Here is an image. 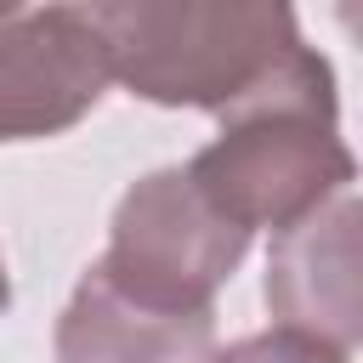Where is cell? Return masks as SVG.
<instances>
[{
  "mask_svg": "<svg viewBox=\"0 0 363 363\" xmlns=\"http://www.w3.org/2000/svg\"><path fill=\"white\" fill-rule=\"evenodd\" d=\"M216 119L221 130L182 170L233 227L284 233L329 199L352 193L357 159L335 130V74L312 45H301L261 91Z\"/></svg>",
  "mask_w": 363,
  "mask_h": 363,
  "instance_id": "cell-1",
  "label": "cell"
},
{
  "mask_svg": "<svg viewBox=\"0 0 363 363\" xmlns=\"http://www.w3.org/2000/svg\"><path fill=\"white\" fill-rule=\"evenodd\" d=\"M11 306V272H6V255H0V312Z\"/></svg>",
  "mask_w": 363,
  "mask_h": 363,
  "instance_id": "cell-8",
  "label": "cell"
},
{
  "mask_svg": "<svg viewBox=\"0 0 363 363\" xmlns=\"http://www.w3.org/2000/svg\"><path fill=\"white\" fill-rule=\"evenodd\" d=\"M357 193L329 199L323 210L284 227L267 250V312L278 329L329 340L352 352L363 335V295H357Z\"/></svg>",
  "mask_w": 363,
  "mask_h": 363,
  "instance_id": "cell-5",
  "label": "cell"
},
{
  "mask_svg": "<svg viewBox=\"0 0 363 363\" xmlns=\"http://www.w3.org/2000/svg\"><path fill=\"white\" fill-rule=\"evenodd\" d=\"M210 363H346L340 346L295 335V329H267V335H244L227 352H216Z\"/></svg>",
  "mask_w": 363,
  "mask_h": 363,
  "instance_id": "cell-7",
  "label": "cell"
},
{
  "mask_svg": "<svg viewBox=\"0 0 363 363\" xmlns=\"http://www.w3.org/2000/svg\"><path fill=\"white\" fill-rule=\"evenodd\" d=\"M210 357H216V306L159 312L119 295L96 267H85L57 318V363H210Z\"/></svg>",
  "mask_w": 363,
  "mask_h": 363,
  "instance_id": "cell-6",
  "label": "cell"
},
{
  "mask_svg": "<svg viewBox=\"0 0 363 363\" xmlns=\"http://www.w3.org/2000/svg\"><path fill=\"white\" fill-rule=\"evenodd\" d=\"M91 23L108 79L142 102L204 113H227L306 45L278 0H113L91 6Z\"/></svg>",
  "mask_w": 363,
  "mask_h": 363,
  "instance_id": "cell-2",
  "label": "cell"
},
{
  "mask_svg": "<svg viewBox=\"0 0 363 363\" xmlns=\"http://www.w3.org/2000/svg\"><path fill=\"white\" fill-rule=\"evenodd\" d=\"M250 233L233 227L182 164L147 170L125 187L108 221V250L91 261L119 295L159 312H210L216 289L238 272Z\"/></svg>",
  "mask_w": 363,
  "mask_h": 363,
  "instance_id": "cell-3",
  "label": "cell"
},
{
  "mask_svg": "<svg viewBox=\"0 0 363 363\" xmlns=\"http://www.w3.org/2000/svg\"><path fill=\"white\" fill-rule=\"evenodd\" d=\"M108 91L91 6H0V142L74 130Z\"/></svg>",
  "mask_w": 363,
  "mask_h": 363,
  "instance_id": "cell-4",
  "label": "cell"
}]
</instances>
